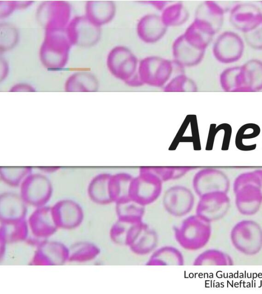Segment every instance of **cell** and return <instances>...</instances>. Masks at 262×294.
<instances>
[{"instance_id": "obj_1", "label": "cell", "mask_w": 262, "mask_h": 294, "mask_svg": "<svg viewBox=\"0 0 262 294\" xmlns=\"http://www.w3.org/2000/svg\"><path fill=\"white\" fill-rule=\"evenodd\" d=\"M71 46L66 29L45 31L39 53L40 62L48 69H62L68 62Z\"/></svg>"}, {"instance_id": "obj_2", "label": "cell", "mask_w": 262, "mask_h": 294, "mask_svg": "<svg viewBox=\"0 0 262 294\" xmlns=\"http://www.w3.org/2000/svg\"><path fill=\"white\" fill-rule=\"evenodd\" d=\"M174 238L184 249L195 251L204 248L212 234L211 223L195 213L185 217L173 229Z\"/></svg>"}, {"instance_id": "obj_3", "label": "cell", "mask_w": 262, "mask_h": 294, "mask_svg": "<svg viewBox=\"0 0 262 294\" xmlns=\"http://www.w3.org/2000/svg\"><path fill=\"white\" fill-rule=\"evenodd\" d=\"M230 238L234 248L244 255H255L262 249V228L255 220L238 222L231 230Z\"/></svg>"}, {"instance_id": "obj_4", "label": "cell", "mask_w": 262, "mask_h": 294, "mask_svg": "<svg viewBox=\"0 0 262 294\" xmlns=\"http://www.w3.org/2000/svg\"><path fill=\"white\" fill-rule=\"evenodd\" d=\"M138 71L144 84L154 87H163L176 71L173 61L156 56L140 61Z\"/></svg>"}, {"instance_id": "obj_5", "label": "cell", "mask_w": 262, "mask_h": 294, "mask_svg": "<svg viewBox=\"0 0 262 294\" xmlns=\"http://www.w3.org/2000/svg\"><path fill=\"white\" fill-rule=\"evenodd\" d=\"M19 194L28 205L35 208L46 205L53 194L50 179L40 172L31 173L20 185Z\"/></svg>"}, {"instance_id": "obj_6", "label": "cell", "mask_w": 262, "mask_h": 294, "mask_svg": "<svg viewBox=\"0 0 262 294\" xmlns=\"http://www.w3.org/2000/svg\"><path fill=\"white\" fill-rule=\"evenodd\" d=\"M71 7L63 1H48L38 7L36 17L45 31L66 29L71 18Z\"/></svg>"}, {"instance_id": "obj_7", "label": "cell", "mask_w": 262, "mask_h": 294, "mask_svg": "<svg viewBox=\"0 0 262 294\" xmlns=\"http://www.w3.org/2000/svg\"><path fill=\"white\" fill-rule=\"evenodd\" d=\"M163 182L150 172L139 168V174L134 177L129 196L131 200L146 206L154 203L162 193Z\"/></svg>"}, {"instance_id": "obj_8", "label": "cell", "mask_w": 262, "mask_h": 294, "mask_svg": "<svg viewBox=\"0 0 262 294\" xmlns=\"http://www.w3.org/2000/svg\"><path fill=\"white\" fill-rule=\"evenodd\" d=\"M72 45L81 47H91L101 38V27L89 19L84 15L71 18L66 28Z\"/></svg>"}, {"instance_id": "obj_9", "label": "cell", "mask_w": 262, "mask_h": 294, "mask_svg": "<svg viewBox=\"0 0 262 294\" xmlns=\"http://www.w3.org/2000/svg\"><path fill=\"white\" fill-rule=\"evenodd\" d=\"M139 63L131 50L123 45L113 47L109 52L106 60L110 72L124 83L138 71Z\"/></svg>"}, {"instance_id": "obj_10", "label": "cell", "mask_w": 262, "mask_h": 294, "mask_svg": "<svg viewBox=\"0 0 262 294\" xmlns=\"http://www.w3.org/2000/svg\"><path fill=\"white\" fill-rule=\"evenodd\" d=\"M159 236L156 231L143 220L133 224L127 234L126 246L134 254H151L157 248Z\"/></svg>"}, {"instance_id": "obj_11", "label": "cell", "mask_w": 262, "mask_h": 294, "mask_svg": "<svg viewBox=\"0 0 262 294\" xmlns=\"http://www.w3.org/2000/svg\"><path fill=\"white\" fill-rule=\"evenodd\" d=\"M194 192L199 197L214 192H228L230 182L228 176L222 170L212 167L200 169L192 179Z\"/></svg>"}, {"instance_id": "obj_12", "label": "cell", "mask_w": 262, "mask_h": 294, "mask_svg": "<svg viewBox=\"0 0 262 294\" xmlns=\"http://www.w3.org/2000/svg\"><path fill=\"white\" fill-rule=\"evenodd\" d=\"M195 203L193 192L181 185L169 187L162 197V205L165 211L174 217H182L189 214Z\"/></svg>"}, {"instance_id": "obj_13", "label": "cell", "mask_w": 262, "mask_h": 294, "mask_svg": "<svg viewBox=\"0 0 262 294\" xmlns=\"http://www.w3.org/2000/svg\"><path fill=\"white\" fill-rule=\"evenodd\" d=\"M230 206V199L227 193L214 192L200 197L195 208V214L212 223L224 217Z\"/></svg>"}, {"instance_id": "obj_14", "label": "cell", "mask_w": 262, "mask_h": 294, "mask_svg": "<svg viewBox=\"0 0 262 294\" xmlns=\"http://www.w3.org/2000/svg\"><path fill=\"white\" fill-rule=\"evenodd\" d=\"M51 208L54 219L58 229H73L82 222L83 209L74 200L61 199L57 201Z\"/></svg>"}, {"instance_id": "obj_15", "label": "cell", "mask_w": 262, "mask_h": 294, "mask_svg": "<svg viewBox=\"0 0 262 294\" xmlns=\"http://www.w3.org/2000/svg\"><path fill=\"white\" fill-rule=\"evenodd\" d=\"M244 49V42L238 35L232 32H225L215 40L212 52L219 62L229 63L238 61L242 56Z\"/></svg>"}, {"instance_id": "obj_16", "label": "cell", "mask_w": 262, "mask_h": 294, "mask_svg": "<svg viewBox=\"0 0 262 294\" xmlns=\"http://www.w3.org/2000/svg\"><path fill=\"white\" fill-rule=\"evenodd\" d=\"M69 248L61 242L46 240L37 249L31 264L36 265H59L68 261Z\"/></svg>"}, {"instance_id": "obj_17", "label": "cell", "mask_w": 262, "mask_h": 294, "mask_svg": "<svg viewBox=\"0 0 262 294\" xmlns=\"http://www.w3.org/2000/svg\"><path fill=\"white\" fill-rule=\"evenodd\" d=\"M27 206L19 193L12 191L2 192L0 195L1 223L26 219Z\"/></svg>"}, {"instance_id": "obj_18", "label": "cell", "mask_w": 262, "mask_h": 294, "mask_svg": "<svg viewBox=\"0 0 262 294\" xmlns=\"http://www.w3.org/2000/svg\"><path fill=\"white\" fill-rule=\"evenodd\" d=\"M237 211L247 216L257 213L262 205V191L256 185L248 184L233 192Z\"/></svg>"}, {"instance_id": "obj_19", "label": "cell", "mask_w": 262, "mask_h": 294, "mask_svg": "<svg viewBox=\"0 0 262 294\" xmlns=\"http://www.w3.org/2000/svg\"><path fill=\"white\" fill-rule=\"evenodd\" d=\"M32 234L47 239L58 229L54 219L51 206L45 205L36 207L28 220Z\"/></svg>"}, {"instance_id": "obj_20", "label": "cell", "mask_w": 262, "mask_h": 294, "mask_svg": "<svg viewBox=\"0 0 262 294\" xmlns=\"http://www.w3.org/2000/svg\"><path fill=\"white\" fill-rule=\"evenodd\" d=\"M230 20L233 26L245 33L262 22V13L255 5L239 4L232 9Z\"/></svg>"}, {"instance_id": "obj_21", "label": "cell", "mask_w": 262, "mask_h": 294, "mask_svg": "<svg viewBox=\"0 0 262 294\" xmlns=\"http://www.w3.org/2000/svg\"><path fill=\"white\" fill-rule=\"evenodd\" d=\"M167 28L160 15L150 13L144 15L138 20L136 32L138 38L142 42L152 44L159 41L164 37Z\"/></svg>"}, {"instance_id": "obj_22", "label": "cell", "mask_w": 262, "mask_h": 294, "mask_svg": "<svg viewBox=\"0 0 262 294\" xmlns=\"http://www.w3.org/2000/svg\"><path fill=\"white\" fill-rule=\"evenodd\" d=\"M205 51L192 45L183 34L178 36L172 45L173 61L183 67L198 65L203 59Z\"/></svg>"}, {"instance_id": "obj_23", "label": "cell", "mask_w": 262, "mask_h": 294, "mask_svg": "<svg viewBox=\"0 0 262 294\" xmlns=\"http://www.w3.org/2000/svg\"><path fill=\"white\" fill-rule=\"evenodd\" d=\"M116 6L111 1H89L85 5L84 15L99 27L108 23L115 17Z\"/></svg>"}, {"instance_id": "obj_24", "label": "cell", "mask_w": 262, "mask_h": 294, "mask_svg": "<svg viewBox=\"0 0 262 294\" xmlns=\"http://www.w3.org/2000/svg\"><path fill=\"white\" fill-rule=\"evenodd\" d=\"M215 34V32L209 25L194 19L183 35L192 45L206 51Z\"/></svg>"}, {"instance_id": "obj_25", "label": "cell", "mask_w": 262, "mask_h": 294, "mask_svg": "<svg viewBox=\"0 0 262 294\" xmlns=\"http://www.w3.org/2000/svg\"><path fill=\"white\" fill-rule=\"evenodd\" d=\"M112 174L100 173L95 175L90 181L87 193L90 199L99 205L112 203L110 197L109 184Z\"/></svg>"}, {"instance_id": "obj_26", "label": "cell", "mask_w": 262, "mask_h": 294, "mask_svg": "<svg viewBox=\"0 0 262 294\" xmlns=\"http://www.w3.org/2000/svg\"><path fill=\"white\" fill-rule=\"evenodd\" d=\"M99 82L97 77L88 71H76L66 80L64 89L66 92H93L98 90Z\"/></svg>"}, {"instance_id": "obj_27", "label": "cell", "mask_w": 262, "mask_h": 294, "mask_svg": "<svg viewBox=\"0 0 262 294\" xmlns=\"http://www.w3.org/2000/svg\"><path fill=\"white\" fill-rule=\"evenodd\" d=\"M224 11L222 8L213 1H205L196 9L194 18L209 25L216 33L222 26Z\"/></svg>"}, {"instance_id": "obj_28", "label": "cell", "mask_w": 262, "mask_h": 294, "mask_svg": "<svg viewBox=\"0 0 262 294\" xmlns=\"http://www.w3.org/2000/svg\"><path fill=\"white\" fill-rule=\"evenodd\" d=\"M133 178V176L126 172L112 174L109 190L113 203L117 204L130 200L129 191Z\"/></svg>"}, {"instance_id": "obj_29", "label": "cell", "mask_w": 262, "mask_h": 294, "mask_svg": "<svg viewBox=\"0 0 262 294\" xmlns=\"http://www.w3.org/2000/svg\"><path fill=\"white\" fill-rule=\"evenodd\" d=\"M184 258L176 247L166 245L157 248L146 263L147 265H183Z\"/></svg>"}, {"instance_id": "obj_30", "label": "cell", "mask_w": 262, "mask_h": 294, "mask_svg": "<svg viewBox=\"0 0 262 294\" xmlns=\"http://www.w3.org/2000/svg\"><path fill=\"white\" fill-rule=\"evenodd\" d=\"M29 225L26 219L18 221L1 223L0 239L7 243L26 240L29 236Z\"/></svg>"}, {"instance_id": "obj_31", "label": "cell", "mask_w": 262, "mask_h": 294, "mask_svg": "<svg viewBox=\"0 0 262 294\" xmlns=\"http://www.w3.org/2000/svg\"><path fill=\"white\" fill-rule=\"evenodd\" d=\"M100 252V248L94 243L80 241L69 248L68 261L85 262L97 257Z\"/></svg>"}, {"instance_id": "obj_32", "label": "cell", "mask_w": 262, "mask_h": 294, "mask_svg": "<svg viewBox=\"0 0 262 294\" xmlns=\"http://www.w3.org/2000/svg\"><path fill=\"white\" fill-rule=\"evenodd\" d=\"M245 91L262 90V62L258 60L248 61L242 66Z\"/></svg>"}, {"instance_id": "obj_33", "label": "cell", "mask_w": 262, "mask_h": 294, "mask_svg": "<svg viewBox=\"0 0 262 294\" xmlns=\"http://www.w3.org/2000/svg\"><path fill=\"white\" fill-rule=\"evenodd\" d=\"M117 219L134 224L143 220L145 206L132 200L115 204Z\"/></svg>"}, {"instance_id": "obj_34", "label": "cell", "mask_w": 262, "mask_h": 294, "mask_svg": "<svg viewBox=\"0 0 262 294\" xmlns=\"http://www.w3.org/2000/svg\"><path fill=\"white\" fill-rule=\"evenodd\" d=\"M233 263L228 254L216 249L204 250L193 261L194 265H232Z\"/></svg>"}, {"instance_id": "obj_35", "label": "cell", "mask_w": 262, "mask_h": 294, "mask_svg": "<svg viewBox=\"0 0 262 294\" xmlns=\"http://www.w3.org/2000/svg\"><path fill=\"white\" fill-rule=\"evenodd\" d=\"M165 25L168 27H179L184 24L189 18V12L181 3L170 4L160 15Z\"/></svg>"}, {"instance_id": "obj_36", "label": "cell", "mask_w": 262, "mask_h": 294, "mask_svg": "<svg viewBox=\"0 0 262 294\" xmlns=\"http://www.w3.org/2000/svg\"><path fill=\"white\" fill-rule=\"evenodd\" d=\"M32 172L33 168L31 166L1 167L0 179L9 186L19 187Z\"/></svg>"}, {"instance_id": "obj_37", "label": "cell", "mask_w": 262, "mask_h": 294, "mask_svg": "<svg viewBox=\"0 0 262 294\" xmlns=\"http://www.w3.org/2000/svg\"><path fill=\"white\" fill-rule=\"evenodd\" d=\"M140 168L151 173L163 182L179 179L195 169L191 166H144Z\"/></svg>"}, {"instance_id": "obj_38", "label": "cell", "mask_w": 262, "mask_h": 294, "mask_svg": "<svg viewBox=\"0 0 262 294\" xmlns=\"http://www.w3.org/2000/svg\"><path fill=\"white\" fill-rule=\"evenodd\" d=\"M19 34L17 28L9 22L0 24V52L1 54L12 50L17 44Z\"/></svg>"}, {"instance_id": "obj_39", "label": "cell", "mask_w": 262, "mask_h": 294, "mask_svg": "<svg viewBox=\"0 0 262 294\" xmlns=\"http://www.w3.org/2000/svg\"><path fill=\"white\" fill-rule=\"evenodd\" d=\"M165 92H195L197 85L192 79L185 74H180L172 77L163 87Z\"/></svg>"}, {"instance_id": "obj_40", "label": "cell", "mask_w": 262, "mask_h": 294, "mask_svg": "<svg viewBox=\"0 0 262 294\" xmlns=\"http://www.w3.org/2000/svg\"><path fill=\"white\" fill-rule=\"evenodd\" d=\"M135 224V223H134ZM133 224L117 219L110 231L111 240L116 244L126 246V240L128 230Z\"/></svg>"}, {"instance_id": "obj_41", "label": "cell", "mask_w": 262, "mask_h": 294, "mask_svg": "<svg viewBox=\"0 0 262 294\" xmlns=\"http://www.w3.org/2000/svg\"><path fill=\"white\" fill-rule=\"evenodd\" d=\"M248 184L256 185L262 191V169L246 172L238 175L233 183V192L241 186Z\"/></svg>"}, {"instance_id": "obj_42", "label": "cell", "mask_w": 262, "mask_h": 294, "mask_svg": "<svg viewBox=\"0 0 262 294\" xmlns=\"http://www.w3.org/2000/svg\"><path fill=\"white\" fill-rule=\"evenodd\" d=\"M260 132L258 125L254 123H247L241 126L238 130L235 139L236 147L239 145L244 139L254 138L258 136Z\"/></svg>"}, {"instance_id": "obj_43", "label": "cell", "mask_w": 262, "mask_h": 294, "mask_svg": "<svg viewBox=\"0 0 262 294\" xmlns=\"http://www.w3.org/2000/svg\"><path fill=\"white\" fill-rule=\"evenodd\" d=\"M247 43L252 47L262 49V22L255 28L245 33Z\"/></svg>"}, {"instance_id": "obj_44", "label": "cell", "mask_w": 262, "mask_h": 294, "mask_svg": "<svg viewBox=\"0 0 262 294\" xmlns=\"http://www.w3.org/2000/svg\"><path fill=\"white\" fill-rule=\"evenodd\" d=\"M16 10L14 1H0V18H5Z\"/></svg>"}, {"instance_id": "obj_45", "label": "cell", "mask_w": 262, "mask_h": 294, "mask_svg": "<svg viewBox=\"0 0 262 294\" xmlns=\"http://www.w3.org/2000/svg\"><path fill=\"white\" fill-rule=\"evenodd\" d=\"M9 91L16 92H33L36 91V89L32 85L26 83H17L12 85L9 89Z\"/></svg>"}, {"instance_id": "obj_46", "label": "cell", "mask_w": 262, "mask_h": 294, "mask_svg": "<svg viewBox=\"0 0 262 294\" xmlns=\"http://www.w3.org/2000/svg\"><path fill=\"white\" fill-rule=\"evenodd\" d=\"M9 73V65L7 60L1 57L0 58V81L3 82L8 77Z\"/></svg>"}, {"instance_id": "obj_47", "label": "cell", "mask_w": 262, "mask_h": 294, "mask_svg": "<svg viewBox=\"0 0 262 294\" xmlns=\"http://www.w3.org/2000/svg\"><path fill=\"white\" fill-rule=\"evenodd\" d=\"M124 83L127 86L132 87H138L144 85L139 76L138 71L133 77L125 81Z\"/></svg>"}, {"instance_id": "obj_48", "label": "cell", "mask_w": 262, "mask_h": 294, "mask_svg": "<svg viewBox=\"0 0 262 294\" xmlns=\"http://www.w3.org/2000/svg\"><path fill=\"white\" fill-rule=\"evenodd\" d=\"M147 5H149L158 10L162 11L169 4L170 2L164 1H151L143 2Z\"/></svg>"}, {"instance_id": "obj_49", "label": "cell", "mask_w": 262, "mask_h": 294, "mask_svg": "<svg viewBox=\"0 0 262 294\" xmlns=\"http://www.w3.org/2000/svg\"><path fill=\"white\" fill-rule=\"evenodd\" d=\"M60 167L57 166H40L38 167L39 172L44 174H49L56 173L59 170Z\"/></svg>"}, {"instance_id": "obj_50", "label": "cell", "mask_w": 262, "mask_h": 294, "mask_svg": "<svg viewBox=\"0 0 262 294\" xmlns=\"http://www.w3.org/2000/svg\"><path fill=\"white\" fill-rule=\"evenodd\" d=\"M16 10H24L29 8L33 2L31 1H14Z\"/></svg>"}, {"instance_id": "obj_51", "label": "cell", "mask_w": 262, "mask_h": 294, "mask_svg": "<svg viewBox=\"0 0 262 294\" xmlns=\"http://www.w3.org/2000/svg\"><path fill=\"white\" fill-rule=\"evenodd\" d=\"M261 3H262V2H261Z\"/></svg>"}]
</instances>
